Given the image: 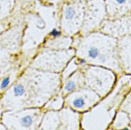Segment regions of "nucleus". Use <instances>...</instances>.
<instances>
[{
	"instance_id": "nucleus-9",
	"label": "nucleus",
	"mask_w": 131,
	"mask_h": 130,
	"mask_svg": "<svg viewBox=\"0 0 131 130\" xmlns=\"http://www.w3.org/2000/svg\"><path fill=\"white\" fill-rule=\"evenodd\" d=\"M108 19L104 0H89L85 4L84 21L80 33L82 36L100 30Z\"/></svg>"
},
{
	"instance_id": "nucleus-25",
	"label": "nucleus",
	"mask_w": 131,
	"mask_h": 130,
	"mask_svg": "<svg viewBox=\"0 0 131 130\" xmlns=\"http://www.w3.org/2000/svg\"><path fill=\"white\" fill-rule=\"evenodd\" d=\"M66 0H41V3L49 6H53V7H59L63 2Z\"/></svg>"
},
{
	"instance_id": "nucleus-4",
	"label": "nucleus",
	"mask_w": 131,
	"mask_h": 130,
	"mask_svg": "<svg viewBox=\"0 0 131 130\" xmlns=\"http://www.w3.org/2000/svg\"><path fill=\"white\" fill-rule=\"evenodd\" d=\"M23 27L12 24L0 35V76L21 63Z\"/></svg>"
},
{
	"instance_id": "nucleus-18",
	"label": "nucleus",
	"mask_w": 131,
	"mask_h": 130,
	"mask_svg": "<svg viewBox=\"0 0 131 130\" xmlns=\"http://www.w3.org/2000/svg\"><path fill=\"white\" fill-rule=\"evenodd\" d=\"M72 44L73 36L62 34L55 39H46L41 46L55 50H63L72 48Z\"/></svg>"
},
{
	"instance_id": "nucleus-20",
	"label": "nucleus",
	"mask_w": 131,
	"mask_h": 130,
	"mask_svg": "<svg viewBox=\"0 0 131 130\" xmlns=\"http://www.w3.org/2000/svg\"><path fill=\"white\" fill-rule=\"evenodd\" d=\"M86 65H87L82 60L79 59L75 55L73 56L72 58L68 62V63L66 64L64 68L63 69V70L60 73L61 82L66 78H69L70 75H72L73 73H74L75 71H77L79 69L83 68Z\"/></svg>"
},
{
	"instance_id": "nucleus-2",
	"label": "nucleus",
	"mask_w": 131,
	"mask_h": 130,
	"mask_svg": "<svg viewBox=\"0 0 131 130\" xmlns=\"http://www.w3.org/2000/svg\"><path fill=\"white\" fill-rule=\"evenodd\" d=\"M75 49V56L86 65L103 66L111 69L117 74L123 73L118 54V39L101 30L81 35Z\"/></svg>"
},
{
	"instance_id": "nucleus-8",
	"label": "nucleus",
	"mask_w": 131,
	"mask_h": 130,
	"mask_svg": "<svg viewBox=\"0 0 131 130\" xmlns=\"http://www.w3.org/2000/svg\"><path fill=\"white\" fill-rule=\"evenodd\" d=\"M81 70L85 77V86L94 90L101 98L111 91L116 83L118 74L111 69L87 65Z\"/></svg>"
},
{
	"instance_id": "nucleus-6",
	"label": "nucleus",
	"mask_w": 131,
	"mask_h": 130,
	"mask_svg": "<svg viewBox=\"0 0 131 130\" xmlns=\"http://www.w3.org/2000/svg\"><path fill=\"white\" fill-rule=\"evenodd\" d=\"M86 2L66 0L59 7V26L63 35L74 36L81 32Z\"/></svg>"
},
{
	"instance_id": "nucleus-7",
	"label": "nucleus",
	"mask_w": 131,
	"mask_h": 130,
	"mask_svg": "<svg viewBox=\"0 0 131 130\" xmlns=\"http://www.w3.org/2000/svg\"><path fill=\"white\" fill-rule=\"evenodd\" d=\"M44 110L42 107H29L18 110H7L2 112L0 122L7 129H39Z\"/></svg>"
},
{
	"instance_id": "nucleus-15",
	"label": "nucleus",
	"mask_w": 131,
	"mask_h": 130,
	"mask_svg": "<svg viewBox=\"0 0 131 130\" xmlns=\"http://www.w3.org/2000/svg\"><path fill=\"white\" fill-rule=\"evenodd\" d=\"M29 63L30 61L25 59L18 65L9 69L6 73L0 76V96L7 91L8 88L16 81L24 69L29 65Z\"/></svg>"
},
{
	"instance_id": "nucleus-12",
	"label": "nucleus",
	"mask_w": 131,
	"mask_h": 130,
	"mask_svg": "<svg viewBox=\"0 0 131 130\" xmlns=\"http://www.w3.org/2000/svg\"><path fill=\"white\" fill-rule=\"evenodd\" d=\"M59 112L61 121L59 130L81 129V113L66 106Z\"/></svg>"
},
{
	"instance_id": "nucleus-21",
	"label": "nucleus",
	"mask_w": 131,
	"mask_h": 130,
	"mask_svg": "<svg viewBox=\"0 0 131 130\" xmlns=\"http://www.w3.org/2000/svg\"><path fill=\"white\" fill-rule=\"evenodd\" d=\"M41 2V0H16V4L12 16H23Z\"/></svg>"
},
{
	"instance_id": "nucleus-14",
	"label": "nucleus",
	"mask_w": 131,
	"mask_h": 130,
	"mask_svg": "<svg viewBox=\"0 0 131 130\" xmlns=\"http://www.w3.org/2000/svg\"><path fill=\"white\" fill-rule=\"evenodd\" d=\"M118 49L123 70L131 73V33L118 39Z\"/></svg>"
},
{
	"instance_id": "nucleus-26",
	"label": "nucleus",
	"mask_w": 131,
	"mask_h": 130,
	"mask_svg": "<svg viewBox=\"0 0 131 130\" xmlns=\"http://www.w3.org/2000/svg\"><path fill=\"white\" fill-rule=\"evenodd\" d=\"M79 1H83V2H87V1H89V0H79Z\"/></svg>"
},
{
	"instance_id": "nucleus-1",
	"label": "nucleus",
	"mask_w": 131,
	"mask_h": 130,
	"mask_svg": "<svg viewBox=\"0 0 131 130\" xmlns=\"http://www.w3.org/2000/svg\"><path fill=\"white\" fill-rule=\"evenodd\" d=\"M23 21L21 55L24 59L31 61L49 32L59 26V7L46 5L41 2L24 14Z\"/></svg>"
},
{
	"instance_id": "nucleus-13",
	"label": "nucleus",
	"mask_w": 131,
	"mask_h": 130,
	"mask_svg": "<svg viewBox=\"0 0 131 130\" xmlns=\"http://www.w3.org/2000/svg\"><path fill=\"white\" fill-rule=\"evenodd\" d=\"M108 19H114L131 13V0H104Z\"/></svg>"
},
{
	"instance_id": "nucleus-5",
	"label": "nucleus",
	"mask_w": 131,
	"mask_h": 130,
	"mask_svg": "<svg viewBox=\"0 0 131 130\" xmlns=\"http://www.w3.org/2000/svg\"><path fill=\"white\" fill-rule=\"evenodd\" d=\"M75 55V49L70 48L55 50L40 47L30 61L29 66L51 73H61L68 62Z\"/></svg>"
},
{
	"instance_id": "nucleus-16",
	"label": "nucleus",
	"mask_w": 131,
	"mask_h": 130,
	"mask_svg": "<svg viewBox=\"0 0 131 130\" xmlns=\"http://www.w3.org/2000/svg\"><path fill=\"white\" fill-rule=\"evenodd\" d=\"M85 86V77L81 69L75 71L61 82V91L64 96Z\"/></svg>"
},
{
	"instance_id": "nucleus-10",
	"label": "nucleus",
	"mask_w": 131,
	"mask_h": 130,
	"mask_svg": "<svg viewBox=\"0 0 131 130\" xmlns=\"http://www.w3.org/2000/svg\"><path fill=\"white\" fill-rule=\"evenodd\" d=\"M101 98L94 90L87 86H84L66 95L65 106L82 114L91 110Z\"/></svg>"
},
{
	"instance_id": "nucleus-22",
	"label": "nucleus",
	"mask_w": 131,
	"mask_h": 130,
	"mask_svg": "<svg viewBox=\"0 0 131 130\" xmlns=\"http://www.w3.org/2000/svg\"><path fill=\"white\" fill-rule=\"evenodd\" d=\"M65 106V96L60 91L54 94L43 104L42 108L44 111H59Z\"/></svg>"
},
{
	"instance_id": "nucleus-23",
	"label": "nucleus",
	"mask_w": 131,
	"mask_h": 130,
	"mask_svg": "<svg viewBox=\"0 0 131 130\" xmlns=\"http://www.w3.org/2000/svg\"><path fill=\"white\" fill-rule=\"evenodd\" d=\"M16 4V0H0V21L12 16Z\"/></svg>"
},
{
	"instance_id": "nucleus-19",
	"label": "nucleus",
	"mask_w": 131,
	"mask_h": 130,
	"mask_svg": "<svg viewBox=\"0 0 131 130\" xmlns=\"http://www.w3.org/2000/svg\"><path fill=\"white\" fill-rule=\"evenodd\" d=\"M131 121L130 116L125 111L119 109L112 121L110 129H130Z\"/></svg>"
},
{
	"instance_id": "nucleus-17",
	"label": "nucleus",
	"mask_w": 131,
	"mask_h": 130,
	"mask_svg": "<svg viewBox=\"0 0 131 130\" xmlns=\"http://www.w3.org/2000/svg\"><path fill=\"white\" fill-rule=\"evenodd\" d=\"M60 116L59 111H45L39 127L40 130H59L60 127Z\"/></svg>"
},
{
	"instance_id": "nucleus-3",
	"label": "nucleus",
	"mask_w": 131,
	"mask_h": 130,
	"mask_svg": "<svg viewBox=\"0 0 131 130\" xmlns=\"http://www.w3.org/2000/svg\"><path fill=\"white\" fill-rule=\"evenodd\" d=\"M131 88V75H122L114 88L91 110L81 114V129L100 130L109 128L118 108Z\"/></svg>"
},
{
	"instance_id": "nucleus-24",
	"label": "nucleus",
	"mask_w": 131,
	"mask_h": 130,
	"mask_svg": "<svg viewBox=\"0 0 131 130\" xmlns=\"http://www.w3.org/2000/svg\"><path fill=\"white\" fill-rule=\"evenodd\" d=\"M62 34L63 33L62 31H61V29H60L59 26H56V27H54V28H53L52 29H51V31L49 32L46 39H55V38H57V37H59V36H61Z\"/></svg>"
},
{
	"instance_id": "nucleus-11",
	"label": "nucleus",
	"mask_w": 131,
	"mask_h": 130,
	"mask_svg": "<svg viewBox=\"0 0 131 130\" xmlns=\"http://www.w3.org/2000/svg\"><path fill=\"white\" fill-rule=\"evenodd\" d=\"M100 30L116 39L130 34L131 13L118 19H107L103 23Z\"/></svg>"
}]
</instances>
